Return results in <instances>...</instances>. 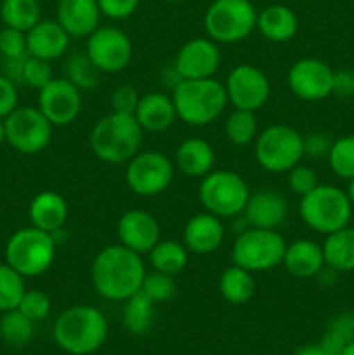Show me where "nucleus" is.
<instances>
[{"mask_svg": "<svg viewBox=\"0 0 354 355\" xmlns=\"http://www.w3.org/2000/svg\"><path fill=\"white\" fill-rule=\"evenodd\" d=\"M340 355H354V340L351 343H347L346 347H344Z\"/></svg>", "mask_w": 354, "mask_h": 355, "instance_id": "nucleus-52", "label": "nucleus"}, {"mask_svg": "<svg viewBox=\"0 0 354 355\" xmlns=\"http://www.w3.org/2000/svg\"><path fill=\"white\" fill-rule=\"evenodd\" d=\"M253 156L260 168L287 173L304 158V135L288 125H271L253 141Z\"/></svg>", "mask_w": 354, "mask_h": 355, "instance_id": "nucleus-7", "label": "nucleus"}, {"mask_svg": "<svg viewBox=\"0 0 354 355\" xmlns=\"http://www.w3.org/2000/svg\"><path fill=\"white\" fill-rule=\"evenodd\" d=\"M325 266L335 272H349L354 270V227L339 229L326 234L321 245Z\"/></svg>", "mask_w": 354, "mask_h": 355, "instance_id": "nucleus-28", "label": "nucleus"}, {"mask_svg": "<svg viewBox=\"0 0 354 355\" xmlns=\"http://www.w3.org/2000/svg\"><path fill=\"white\" fill-rule=\"evenodd\" d=\"M82 90L68 78H52L38 90V110L52 123V127H66L82 113Z\"/></svg>", "mask_w": 354, "mask_h": 355, "instance_id": "nucleus-16", "label": "nucleus"}, {"mask_svg": "<svg viewBox=\"0 0 354 355\" xmlns=\"http://www.w3.org/2000/svg\"><path fill=\"white\" fill-rule=\"evenodd\" d=\"M346 194H347V198H349L351 205H353V207H354V177H353V179H349V184H347Z\"/></svg>", "mask_w": 354, "mask_h": 355, "instance_id": "nucleus-51", "label": "nucleus"}, {"mask_svg": "<svg viewBox=\"0 0 354 355\" xmlns=\"http://www.w3.org/2000/svg\"><path fill=\"white\" fill-rule=\"evenodd\" d=\"M65 75V78H68L80 90H90L99 83L101 71L83 52V54H71L66 59Z\"/></svg>", "mask_w": 354, "mask_h": 355, "instance_id": "nucleus-35", "label": "nucleus"}, {"mask_svg": "<svg viewBox=\"0 0 354 355\" xmlns=\"http://www.w3.org/2000/svg\"><path fill=\"white\" fill-rule=\"evenodd\" d=\"M354 340V314L353 312H342L335 315L323 335L321 343L333 354L340 355L344 347Z\"/></svg>", "mask_w": 354, "mask_h": 355, "instance_id": "nucleus-38", "label": "nucleus"}, {"mask_svg": "<svg viewBox=\"0 0 354 355\" xmlns=\"http://www.w3.org/2000/svg\"><path fill=\"white\" fill-rule=\"evenodd\" d=\"M101 16L97 0H59L56 7V21L75 38H87L96 31Z\"/></svg>", "mask_w": 354, "mask_h": 355, "instance_id": "nucleus-21", "label": "nucleus"}, {"mask_svg": "<svg viewBox=\"0 0 354 355\" xmlns=\"http://www.w3.org/2000/svg\"><path fill=\"white\" fill-rule=\"evenodd\" d=\"M135 120L144 132H163L177 120L172 96L163 92H149L141 96L134 113Z\"/></svg>", "mask_w": 354, "mask_h": 355, "instance_id": "nucleus-26", "label": "nucleus"}, {"mask_svg": "<svg viewBox=\"0 0 354 355\" xmlns=\"http://www.w3.org/2000/svg\"><path fill=\"white\" fill-rule=\"evenodd\" d=\"M0 55L2 58H23L28 55L26 33L16 28L3 26L0 30Z\"/></svg>", "mask_w": 354, "mask_h": 355, "instance_id": "nucleus-43", "label": "nucleus"}, {"mask_svg": "<svg viewBox=\"0 0 354 355\" xmlns=\"http://www.w3.org/2000/svg\"><path fill=\"white\" fill-rule=\"evenodd\" d=\"M6 142L21 155L42 153L52 141L51 121L38 107L17 106L9 116L3 118Z\"/></svg>", "mask_w": 354, "mask_h": 355, "instance_id": "nucleus-11", "label": "nucleus"}, {"mask_svg": "<svg viewBox=\"0 0 354 355\" xmlns=\"http://www.w3.org/2000/svg\"><path fill=\"white\" fill-rule=\"evenodd\" d=\"M174 165L183 175L191 177V179H203L207 173L214 170V146L201 137L184 139L176 149Z\"/></svg>", "mask_w": 354, "mask_h": 355, "instance_id": "nucleus-24", "label": "nucleus"}, {"mask_svg": "<svg viewBox=\"0 0 354 355\" xmlns=\"http://www.w3.org/2000/svg\"><path fill=\"white\" fill-rule=\"evenodd\" d=\"M226 238V227L222 218L201 211L193 215L184 225L183 243L191 253L196 255H208L221 248Z\"/></svg>", "mask_w": 354, "mask_h": 355, "instance_id": "nucleus-19", "label": "nucleus"}, {"mask_svg": "<svg viewBox=\"0 0 354 355\" xmlns=\"http://www.w3.org/2000/svg\"><path fill=\"white\" fill-rule=\"evenodd\" d=\"M139 99H141V96L135 90V87L128 85V83L118 85L113 90V94H111V111L124 114H134Z\"/></svg>", "mask_w": 354, "mask_h": 355, "instance_id": "nucleus-44", "label": "nucleus"}, {"mask_svg": "<svg viewBox=\"0 0 354 355\" xmlns=\"http://www.w3.org/2000/svg\"><path fill=\"white\" fill-rule=\"evenodd\" d=\"M242 215L250 227L274 229L276 231L287 220L288 205L280 193L264 189L259 193H250Z\"/></svg>", "mask_w": 354, "mask_h": 355, "instance_id": "nucleus-20", "label": "nucleus"}, {"mask_svg": "<svg viewBox=\"0 0 354 355\" xmlns=\"http://www.w3.org/2000/svg\"><path fill=\"white\" fill-rule=\"evenodd\" d=\"M6 142V127H3V120H0V146Z\"/></svg>", "mask_w": 354, "mask_h": 355, "instance_id": "nucleus-53", "label": "nucleus"}, {"mask_svg": "<svg viewBox=\"0 0 354 355\" xmlns=\"http://www.w3.org/2000/svg\"><path fill=\"white\" fill-rule=\"evenodd\" d=\"M85 54L101 73H120L130 64L134 45L120 28L99 26L87 37Z\"/></svg>", "mask_w": 354, "mask_h": 355, "instance_id": "nucleus-13", "label": "nucleus"}, {"mask_svg": "<svg viewBox=\"0 0 354 355\" xmlns=\"http://www.w3.org/2000/svg\"><path fill=\"white\" fill-rule=\"evenodd\" d=\"M176 175L174 159L160 151H139L125 168L128 189L142 198H153L165 193Z\"/></svg>", "mask_w": 354, "mask_h": 355, "instance_id": "nucleus-12", "label": "nucleus"}, {"mask_svg": "<svg viewBox=\"0 0 354 355\" xmlns=\"http://www.w3.org/2000/svg\"><path fill=\"white\" fill-rule=\"evenodd\" d=\"M226 139L233 146H248L259 135V123L253 111L233 110L224 123Z\"/></svg>", "mask_w": 354, "mask_h": 355, "instance_id": "nucleus-34", "label": "nucleus"}, {"mask_svg": "<svg viewBox=\"0 0 354 355\" xmlns=\"http://www.w3.org/2000/svg\"><path fill=\"white\" fill-rule=\"evenodd\" d=\"M52 78H54V69H52L51 61H45V59H40V58H33V55L28 54L26 61H24V69H23L24 85L40 90L44 89Z\"/></svg>", "mask_w": 354, "mask_h": 355, "instance_id": "nucleus-41", "label": "nucleus"}, {"mask_svg": "<svg viewBox=\"0 0 354 355\" xmlns=\"http://www.w3.org/2000/svg\"><path fill=\"white\" fill-rule=\"evenodd\" d=\"M177 120L191 127L212 123L228 106L224 83L215 78L179 80L172 89Z\"/></svg>", "mask_w": 354, "mask_h": 355, "instance_id": "nucleus-4", "label": "nucleus"}, {"mask_svg": "<svg viewBox=\"0 0 354 355\" xmlns=\"http://www.w3.org/2000/svg\"><path fill=\"white\" fill-rule=\"evenodd\" d=\"M0 319V336L10 347H24L31 342L35 333V322L28 319L17 309L2 312Z\"/></svg>", "mask_w": 354, "mask_h": 355, "instance_id": "nucleus-33", "label": "nucleus"}, {"mask_svg": "<svg viewBox=\"0 0 354 355\" xmlns=\"http://www.w3.org/2000/svg\"><path fill=\"white\" fill-rule=\"evenodd\" d=\"M52 302L47 293L40 290H26L24 291L23 298H21L17 311L23 312L28 319L33 322L44 321L49 314H51Z\"/></svg>", "mask_w": 354, "mask_h": 355, "instance_id": "nucleus-40", "label": "nucleus"}, {"mask_svg": "<svg viewBox=\"0 0 354 355\" xmlns=\"http://www.w3.org/2000/svg\"><path fill=\"white\" fill-rule=\"evenodd\" d=\"M208 38L217 44H238L257 26V10L250 0H214L203 17Z\"/></svg>", "mask_w": 354, "mask_h": 355, "instance_id": "nucleus-10", "label": "nucleus"}, {"mask_svg": "<svg viewBox=\"0 0 354 355\" xmlns=\"http://www.w3.org/2000/svg\"><path fill=\"white\" fill-rule=\"evenodd\" d=\"M228 103L235 110L259 111L271 96V83L266 73L253 64H238L229 71L224 83Z\"/></svg>", "mask_w": 354, "mask_h": 355, "instance_id": "nucleus-14", "label": "nucleus"}, {"mask_svg": "<svg viewBox=\"0 0 354 355\" xmlns=\"http://www.w3.org/2000/svg\"><path fill=\"white\" fill-rule=\"evenodd\" d=\"M26 291L24 277L7 262L0 263V312L17 309Z\"/></svg>", "mask_w": 354, "mask_h": 355, "instance_id": "nucleus-36", "label": "nucleus"}, {"mask_svg": "<svg viewBox=\"0 0 354 355\" xmlns=\"http://www.w3.org/2000/svg\"><path fill=\"white\" fill-rule=\"evenodd\" d=\"M294 355H337L332 350L326 349L321 342L319 343H309V345L301 347V349L295 350Z\"/></svg>", "mask_w": 354, "mask_h": 355, "instance_id": "nucleus-50", "label": "nucleus"}, {"mask_svg": "<svg viewBox=\"0 0 354 355\" xmlns=\"http://www.w3.org/2000/svg\"><path fill=\"white\" fill-rule=\"evenodd\" d=\"M117 234L120 245L139 255H144L160 241V224L149 211L128 210L118 218Z\"/></svg>", "mask_w": 354, "mask_h": 355, "instance_id": "nucleus-18", "label": "nucleus"}, {"mask_svg": "<svg viewBox=\"0 0 354 355\" xmlns=\"http://www.w3.org/2000/svg\"><path fill=\"white\" fill-rule=\"evenodd\" d=\"M248 198V184L233 170H212L201 179L198 187V200L201 207L219 218L242 215Z\"/></svg>", "mask_w": 354, "mask_h": 355, "instance_id": "nucleus-8", "label": "nucleus"}, {"mask_svg": "<svg viewBox=\"0 0 354 355\" xmlns=\"http://www.w3.org/2000/svg\"><path fill=\"white\" fill-rule=\"evenodd\" d=\"M69 38L71 37L56 19H40L26 31L28 54L52 62L68 52Z\"/></svg>", "mask_w": 354, "mask_h": 355, "instance_id": "nucleus-22", "label": "nucleus"}, {"mask_svg": "<svg viewBox=\"0 0 354 355\" xmlns=\"http://www.w3.org/2000/svg\"><path fill=\"white\" fill-rule=\"evenodd\" d=\"M330 146H332V141L328 135L323 132H312L307 137H304V156H309V158L328 156Z\"/></svg>", "mask_w": 354, "mask_h": 355, "instance_id": "nucleus-47", "label": "nucleus"}, {"mask_svg": "<svg viewBox=\"0 0 354 355\" xmlns=\"http://www.w3.org/2000/svg\"><path fill=\"white\" fill-rule=\"evenodd\" d=\"M167 2H172V3H180V2H184V0H167Z\"/></svg>", "mask_w": 354, "mask_h": 355, "instance_id": "nucleus-54", "label": "nucleus"}, {"mask_svg": "<svg viewBox=\"0 0 354 355\" xmlns=\"http://www.w3.org/2000/svg\"><path fill=\"white\" fill-rule=\"evenodd\" d=\"M6 262L21 276L38 277L47 272L56 259L54 234L30 225L14 232L6 245Z\"/></svg>", "mask_w": 354, "mask_h": 355, "instance_id": "nucleus-6", "label": "nucleus"}, {"mask_svg": "<svg viewBox=\"0 0 354 355\" xmlns=\"http://www.w3.org/2000/svg\"><path fill=\"white\" fill-rule=\"evenodd\" d=\"M148 255L153 270L174 277L179 276L189 262V250L184 246V243L176 241V239H160Z\"/></svg>", "mask_w": 354, "mask_h": 355, "instance_id": "nucleus-30", "label": "nucleus"}, {"mask_svg": "<svg viewBox=\"0 0 354 355\" xmlns=\"http://www.w3.org/2000/svg\"><path fill=\"white\" fill-rule=\"evenodd\" d=\"M0 3H2V0H0Z\"/></svg>", "mask_w": 354, "mask_h": 355, "instance_id": "nucleus-55", "label": "nucleus"}, {"mask_svg": "<svg viewBox=\"0 0 354 355\" xmlns=\"http://www.w3.org/2000/svg\"><path fill=\"white\" fill-rule=\"evenodd\" d=\"M141 291L146 297L151 298L155 304H165V302L172 300L177 293L176 277L158 272V270L146 272L144 279H142Z\"/></svg>", "mask_w": 354, "mask_h": 355, "instance_id": "nucleus-39", "label": "nucleus"}, {"mask_svg": "<svg viewBox=\"0 0 354 355\" xmlns=\"http://www.w3.org/2000/svg\"><path fill=\"white\" fill-rule=\"evenodd\" d=\"M288 243L274 229L248 227L238 234L231 248V263L250 272H264L283 262Z\"/></svg>", "mask_w": 354, "mask_h": 355, "instance_id": "nucleus-9", "label": "nucleus"}, {"mask_svg": "<svg viewBox=\"0 0 354 355\" xmlns=\"http://www.w3.org/2000/svg\"><path fill=\"white\" fill-rule=\"evenodd\" d=\"M17 85L0 73V120L9 116L17 107Z\"/></svg>", "mask_w": 354, "mask_h": 355, "instance_id": "nucleus-46", "label": "nucleus"}, {"mask_svg": "<svg viewBox=\"0 0 354 355\" xmlns=\"http://www.w3.org/2000/svg\"><path fill=\"white\" fill-rule=\"evenodd\" d=\"M287 182L292 193L302 198L307 193H311V191L318 186L319 180H318V173H316V170H312L311 166L307 165H302L301 162L298 165H295L294 168L288 170Z\"/></svg>", "mask_w": 354, "mask_h": 355, "instance_id": "nucleus-42", "label": "nucleus"}, {"mask_svg": "<svg viewBox=\"0 0 354 355\" xmlns=\"http://www.w3.org/2000/svg\"><path fill=\"white\" fill-rule=\"evenodd\" d=\"M332 94H335L339 97L354 96V71L342 69V71L333 73Z\"/></svg>", "mask_w": 354, "mask_h": 355, "instance_id": "nucleus-49", "label": "nucleus"}, {"mask_svg": "<svg viewBox=\"0 0 354 355\" xmlns=\"http://www.w3.org/2000/svg\"><path fill=\"white\" fill-rule=\"evenodd\" d=\"M257 30L273 44H285L297 35L298 17L290 7L273 3L257 12Z\"/></svg>", "mask_w": 354, "mask_h": 355, "instance_id": "nucleus-27", "label": "nucleus"}, {"mask_svg": "<svg viewBox=\"0 0 354 355\" xmlns=\"http://www.w3.org/2000/svg\"><path fill=\"white\" fill-rule=\"evenodd\" d=\"M155 302L146 297L141 290L127 298L124 305V314H121L125 329L135 336L148 333L155 322Z\"/></svg>", "mask_w": 354, "mask_h": 355, "instance_id": "nucleus-31", "label": "nucleus"}, {"mask_svg": "<svg viewBox=\"0 0 354 355\" xmlns=\"http://www.w3.org/2000/svg\"><path fill=\"white\" fill-rule=\"evenodd\" d=\"M110 333L106 318L92 305H75L58 315L52 328L56 345L69 355H90L104 345Z\"/></svg>", "mask_w": 354, "mask_h": 355, "instance_id": "nucleus-2", "label": "nucleus"}, {"mask_svg": "<svg viewBox=\"0 0 354 355\" xmlns=\"http://www.w3.org/2000/svg\"><path fill=\"white\" fill-rule=\"evenodd\" d=\"M68 215V201L56 191L38 193L31 200L30 208H28V217H30L31 225L45 232H51V234H56L65 227Z\"/></svg>", "mask_w": 354, "mask_h": 355, "instance_id": "nucleus-25", "label": "nucleus"}, {"mask_svg": "<svg viewBox=\"0 0 354 355\" xmlns=\"http://www.w3.org/2000/svg\"><path fill=\"white\" fill-rule=\"evenodd\" d=\"M221 59L217 42L198 37L191 38L177 51L172 68L180 80L214 78Z\"/></svg>", "mask_w": 354, "mask_h": 355, "instance_id": "nucleus-17", "label": "nucleus"}, {"mask_svg": "<svg viewBox=\"0 0 354 355\" xmlns=\"http://www.w3.org/2000/svg\"><path fill=\"white\" fill-rule=\"evenodd\" d=\"M281 266L297 279H311L325 269V257L321 245L312 239H297L287 245Z\"/></svg>", "mask_w": 354, "mask_h": 355, "instance_id": "nucleus-23", "label": "nucleus"}, {"mask_svg": "<svg viewBox=\"0 0 354 355\" xmlns=\"http://www.w3.org/2000/svg\"><path fill=\"white\" fill-rule=\"evenodd\" d=\"M26 58L28 55H23V58H2V62H0L2 75L7 76L16 85H21L23 83V69Z\"/></svg>", "mask_w": 354, "mask_h": 355, "instance_id": "nucleus-48", "label": "nucleus"}, {"mask_svg": "<svg viewBox=\"0 0 354 355\" xmlns=\"http://www.w3.org/2000/svg\"><path fill=\"white\" fill-rule=\"evenodd\" d=\"M142 134L144 130L134 114L111 111L96 121L89 134V146L101 162L121 165L141 151Z\"/></svg>", "mask_w": 354, "mask_h": 355, "instance_id": "nucleus-3", "label": "nucleus"}, {"mask_svg": "<svg viewBox=\"0 0 354 355\" xmlns=\"http://www.w3.org/2000/svg\"><path fill=\"white\" fill-rule=\"evenodd\" d=\"M146 272L141 255L120 243L97 252L90 266L94 290L110 302H125L137 293Z\"/></svg>", "mask_w": 354, "mask_h": 355, "instance_id": "nucleus-1", "label": "nucleus"}, {"mask_svg": "<svg viewBox=\"0 0 354 355\" xmlns=\"http://www.w3.org/2000/svg\"><path fill=\"white\" fill-rule=\"evenodd\" d=\"M298 215L309 229L326 236L349 225L353 205L340 187L318 184L311 193L301 198Z\"/></svg>", "mask_w": 354, "mask_h": 355, "instance_id": "nucleus-5", "label": "nucleus"}, {"mask_svg": "<svg viewBox=\"0 0 354 355\" xmlns=\"http://www.w3.org/2000/svg\"><path fill=\"white\" fill-rule=\"evenodd\" d=\"M0 17L3 24L21 31H30L42 19V7L38 0H2Z\"/></svg>", "mask_w": 354, "mask_h": 355, "instance_id": "nucleus-32", "label": "nucleus"}, {"mask_svg": "<svg viewBox=\"0 0 354 355\" xmlns=\"http://www.w3.org/2000/svg\"><path fill=\"white\" fill-rule=\"evenodd\" d=\"M141 0H97L101 14L110 19H127L137 10Z\"/></svg>", "mask_w": 354, "mask_h": 355, "instance_id": "nucleus-45", "label": "nucleus"}, {"mask_svg": "<svg viewBox=\"0 0 354 355\" xmlns=\"http://www.w3.org/2000/svg\"><path fill=\"white\" fill-rule=\"evenodd\" d=\"M219 291L221 297L231 305H243L250 302L255 291V279L252 272L243 267L231 263L222 270L219 277Z\"/></svg>", "mask_w": 354, "mask_h": 355, "instance_id": "nucleus-29", "label": "nucleus"}, {"mask_svg": "<svg viewBox=\"0 0 354 355\" xmlns=\"http://www.w3.org/2000/svg\"><path fill=\"white\" fill-rule=\"evenodd\" d=\"M328 165L340 179L354 177V135H344L332 142L328 151Z\"/></svg>", "mask_w": 354, "mask_h": 355, "instance_id": "nucleus-37", "label": "nucleus"}, {"mask_svg": "<svg viewBox=\"0 0 354 355\" xmlns=\"http://www.w3.org/2000/svg\"><path fill=\"white\" fill-rule=\"evenodd\" d=\"M333 73L335 71L321 59H297L288 69V89L295 97L307 101V103L323 101L332 96Z\"/></svg>", "mask_w": 354, "mask_h": 355, "instance_id": "nucleus-15", "label": "nucleus"}]
</instances>
